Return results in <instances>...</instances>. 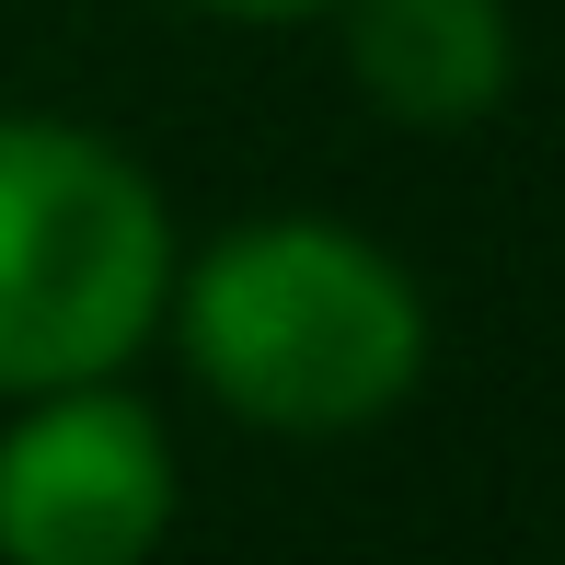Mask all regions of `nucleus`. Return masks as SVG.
Wrapping results in <instances>:
<instances>
[{
  "mask_svg": "<svg viewBox=\"0 0 565 565\" xmlns=\"http://www.w3.org/2000/svg\"><path fill=\"white\" fill-rule=\"evenodd\" d=\"M185 370L243 427L347 439L427 381V300L347 220H243L173 289Z\"/></svg>",
  "mask_w": 565,
  "mask_h": 565,
  "instance_id": "f257e3e1",
  "label": "nucleus"
},
{
  "mask_svg": "<svg viewBox=\"0 0 565 565\" xmlns=\"http://www.w3.org/2000/svg\"><path fill=\"white\" fill-rule=\"evenodd\" d=\"M173 300V220L93 127L0 116V393L116 381Z\"/></svg>",
  "mask_w": 565,
  "mask_h": 565,
  "instance_id": "f03ea898",
  "label": "nucleus"
},
{
  "mask_svg": "<svg viewBox=\"0 0 565 565\" xmlns=\"http://www.w3.org/2000/svg\"><path fill=\"white\" fill-rule=\"evenodd\" d=\"M173 531V439L116 381L23 393L0 427V565H150Z\"/></svg>",
  "mask_w": 565,
  "mask_h": 565,
  "instance_id": "7ed1b4c3",
  "label": "nucleus"
},
{
  "mask_svg": "<svg viewBox=\"0 0 565 565\" xmlns=\"http://www.w3.org/2000/svg\"><path fill=\"white\" fill-rule=\"evenodd\" d=\"M347 12V70L393 127H473L508 105V0H335Z\"/></svg>",
  "mask_w": 565,
  "mask_h": 565,
  "instance_id": "20e7f679",
  "label": "nucleus"
},
{
  "mask_svg": "<svg viewBox=\"0 0 565 565\" xmlns=\"http://www.w3.org/2000/svg\"><path fill=\"white\" fill-rule=\"evenodd\" d=\"M196 12H231V23H300V12H335V0H196Z\"/></svg>",
  "mask_w": 565,
  "mask_h": 565,
  "instance_id": "39448f33",
  "label": "nucleus"
}]
</instances>
